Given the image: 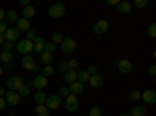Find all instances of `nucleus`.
<instances>
[{
  "label": "nucleus",
  "mask_w": 156,
  "mask_h": 116,
  "mask_svg": "<svg viewBox=\"0 0 156 116\" xmlns=\"http://www.w3.org/2000/svg\"><path fill=\"white\" fill-rule=\"evenodd\" d=\"M64 14H66V5H62V3H53L48 8V16L51 19H59Z\"/></svg>",
  "instance_id": "obj_1"
},
{
  "label": "nucleus",
  "mask_w": 156,
  "mask_h": 116,
  "mask_svg": "<svg viewBox=\"0 0 156 116\" xmlns=\"http://www.w3.org/2000/svg\"><path fill=\"white\" fill-rule=\"evenodd\" d=\"M78 97L76 96H73V94H69L67 97H66V100H64V107H66V110L69 111V113H73V111H76L78 110Z\"/></svg>",
  "instance_id": "obj_2"
},
{
  "label": "nucleus",
  "mask_w": 156,
  "mask_h": 116,
  "mask_svg": "<svg viewBox=\"0 0 156 116\" xmlns=\"http://www.w3.org/2000/svg\"><path fill=\"white\" fill-rule=\"evenodd\" d=\"M17 52L22 55H30L33 52V43L28 39H22L17 43Z\"/></svg>",
  "instance_id": "obj_3"
},
{
  "label": "nucleus",
  "mask_w": 156,
  "mask_h": 116,
  "mask_svg": "<svg viewBox=\"0 0 156 116\" xmlns=\"http://www.w3.org/2000/svg\"><path fill=\"white\" fill-rule=\"evenodd\" d=\"M3 99L6 102V105H9V107H16L20 102V96L17 94V91H9V89H8V93H5Z\"/></svg>",
  "instance_id": "obj_4"
},
{
  "label": "nucleus",
  "mask_w": 156,
  "mask_h": 116,
  "mask_svg": "<svg viewBox=\"0 0 156 116\" xmlns=\"http://www.w3.org/2000/svg\"><path fill=\"white\" fill-rule=\"evenodd\" d=\"M6 86L9 88V91H17L19 88L23 86V80L17 75H11L9 79L6 80Z\"/></svg>",
  "instance_id": "obj_5"
},
{
  "label": "nucleus",
  "mask_w": 156,
  "mask_h": 116,
  "mask_svg": "<svg viewBox=\"0 0 156 116\" xmlns=\"http://www.w3.org/2000/svg\"><path fill=\"white\" fill-rule=\"evenodd\" d=\"M117 63V69H119L123 75H128V74H131L133 72V64L129 60H119V61H115Z\"/></svg>",
  "instance_id": "obj_6"
},
{
  "label": "nucleus",
  "mask_w": 156,
  "mask_h": 116,
  "mask_svg": "<svg viewBox=\"0 0 156 116\" xmlns=\"http://www.w3.org/2000/svg\"><path fill=\"white\" fill-rule=\"evenodd\" d=\"M75 47H76V43H75L73 38H66V36H64V39L61 43V50H62V52L64 54H70V52L75 50Z\"/></svg>",
  "instance_id": "obj_7"
},
{
  "label": "nucleus",
  "mask_w": 156,
  "mask_h": 116,
  "mask_svg": "<svg viewBox=\"0 0 156 116\" xmlns=\"http://www.w3.org/2000/svg\"><path fill=\"white\" fill-rule=\"evenodd\" d=\"M109 30V22L105 21V19H101V21H97L94 24V27H92V32L95 35H103V33H106Z\"/></svg>",
  "instance_id": "obj_8"
},
{
  "label": "nucleus",
  "mask_w": 156,
  "mask_h": 116,
  "mask_svg": "<svg viewBox=\"0 0 156 116\" xmlns=\"http://www.w3.org/2000/svg\"><path fill=\"white\" fill-rule=\"evenodd\" d=\"M44 105H45V107H47L48 110H56V108H59V105H61V97H59L58 94L48 96Z\"/></svg>",
  "instance_id": "obj_9"
},
{
  "label": "nucleus",
  "mask_w": 156,
  "mask_h": 116,
  "mask_svg": "<svg viewBox=\"0 0 156 116\" xmlns=\"http://www.w3.org/2000/svg\"><path fill=\"white\" fill-rule=\"evenodd\" d=\"M3 36H5V41H9V43H12V41H16V39H19L20 38V32L14 27H8L6 28V32L3 33Z\"/></svg>",
  "instance_id": "obj_10"
},
{
  "label": "nucleus",
  "mask_w": 156,
  "mask_h": 116,
  "mask_svg": "<svg viewBox=\"0 0 156 116\" xmlns=\"http://www.w3.org/2000/svg\"><path fill=\"white\" fill-rule=\"evenodd\" d=\"M140 99L144 100L145 104H148V105H153L154 102H156V93L153 91V89H147V91L140 93Z\"/></svg>",
  "instance_id": "obj_11"
},
{
  "label": "nucleus",
  "mask_w": 156,
  "mask_h": 116,
  "mask_svg": "<svg viewBox=\"0 0 156 116\" xmlns=\"http://www.w3.org/2000/svg\"><path fill=\"white\" fill-rule=\"evenodd\" d=\"M44 44H45L44 38L36 36L34 41H33V52H34V54H42V52H44Z\"/></svg>",
  "instance_id": "obj_12"
},
{
  "label": "nucleus",
  "mask_w": 156,
  "mask_h": 116,
  "mask_svg": "<svg viewBox=\"0 0 156 116\" xmlns=\"http://www.w3.org/2000/svg\"><path fill=\"white\" fill-rule=\"evenodd\" d=\"M84 91V83H80V82H73L69 85V93L73 94V96H78Z\"/></svg>",
  "instance_id": "obj_13"
},
{
  "label": "nucleus",
  "mask_w": 156,
  "mask_h": 116,
  "mask_svg": "<svg viewBox=\"0 0 156 116\" xmlns=\"http://www.w3.org/2000/svg\"><path fill=\"white\" fill-rule=\"evenodd\" d=\"M33 85H34V88L39 89V91H42V89L47 86V77H44V75H36L34 80H33Z\"/></svg>",
  "instance_id": "obj_14"
},
{
  "label": "nucleus",
  "mask_w": 156,
  "mask_h": 116,
  "mask_svg": "<svg viewBox=\"0 0 156 116\" xmlns=\"http://www.w3.org/2000/svg\"><path fill=\"white\" fill-rule=\"evenodd\" d=\"M16 24H17V30L19 32H25V33H27L28 30H31L30 28V21H27V19H23V17H19L17 21H16Z\"/></svg>",
  "instance_id": "obj_15"
},
{
  "label": "nucleus",
  "mask_w": 156,
  "mask_h": 116,
  "mask_svg": "<svg viewBox=\"0 0 156 116\" xmlns=\"http://www.w3.org/2000/svg\"><path fill=\"white\" fill-rule=\"evenodd\" d=\"M103 77L100 74H95V75H90V79H89V83L92 88H101L103 86Z\"/></svg>",
  "instance_id": "obj_16"
},
{
  "label": "nucleus",
  "mask_w": 156,
  "mask_h": 116,
  "mask_svg": "<svg viewBox=\"0 0 156 116\" xmlns=\"http://www.w3.org/2000/svg\"><path fill=\"white\" fill-rule=\"evenodd\" d=\"M34 14H36V9H34L33 5H27V6L22 9V17L27 19V21H30L31 17H34Z\"/></svg>",
  "instance_id": "obj_17"
},
{
  "label": "nucleus",
  "mask_w": 156,
  "mask_h": 116,
  "mask_svg": "<svg viewBox=\"0 0 156 116\" xmlns=\"http://www.w3.org/2000/svg\"><path fill=\"white\" fill-rule=\"evenodd\" d=\"M22 66H23L25 69H28V71H33V68H34V60H33V57H31V55H23V57H22Z\"/></svg>",
  "instance_id": "obj_18"
},
{
  "label": "nucleus",
  "mask_w": 156,
  "mask_h": 116,
  "mask_svg": "<svg viewBox=\"0 0 156 116\" xmlns=\"http://www.w3.org/2000/svg\"><path fill=\"white\" fill-rule=\"evenodd\" d=\"M117 9H119V13H122V14H128V13H131V3H128V2H119Z\"/></svg>",
  "instance_id": "obj_19"
},
{
  "label": "nucleus",
  "mask_w": 156,
  "mask_h": 116,
  "mask_svg": "<svg viewBox=\"0 0 156 116\" xmlns=\"http://www.w3.org/2000/svg\"><path fill=\"white\" fill-rule=\"evenodd\" d=\"M129 114L131 116H145L147 114V108H145V105H136Z\"/></svg>",
  "instance_id": "obj_20"
},
{
  "label": "nucleus",
  "mask_w": 156,
  "mask_h": 116,
  "mask_svg": "<svg viewBox=\"0 0 156 116\" xmlns=\"http://www.w3.org/2000/svg\"><path fill=\"white\" fill-rule=\"evenodd\" d=\"M53 54H48V52H42L41 54V61L44 63V66H48V64L53 63Z\"/></svg>",
  "instance_id": "obj_21"
},
{
  "label": "nucleus",
  "mask_w": 156,
  "mask_h": 116,
  "mask_svg": "<svg viewBox=\"0 0 156 116\" xmlns=\"http://www.w3.org/2000/svg\"><path fill=\"white\" fill-rule=\"evenodd\" d=\"M89 79H90V75L87 74V71L76 72V82H80V83H86V82H89Z\"/></svg>",
  "instance_id": "obj_22"
},
{
  "label": "nucleus",
  "mask_w": 156,
  "mask_h": 116,
  "mask_svg": "<svg viewBox=\"0 0 156 116\" xmlns=\"http://www.w3.org/2000/svg\"><path fill=\"white\" fill-rule=\"evenodd\" d=\"M45 100H47V96L44 94V91H37L34 94V102H36L37 105H44Z\"/></svg>",
  "instance_id": "obj_23"
},
{
  "label": "nucleus",
  "mask_w": 156,
  "mask_h": 116,
  "mask_svg": "<svg viewBox=\"0 0 156 116\" xmlns=\"http://www.w3.org/2000/svg\"><path fill=\"white\" fill-rule=\"evenodd\" d=\"M64 80H66L67 83L76 82V71H67L66 74H64Z\"/></svg>",
  "instance_id": "obj_24"
},
{
  "label": "nucleus",
  "mask_w": 156,
  "mask_h": 116,
  "mask_svg": "<svg viewBox=\"0 0 156 116\" xmlns=\"http://www.w3.org/2000/svg\"><path fill=\"white\" fill-rule=\"evenodd\" d=\"M0 61H3L5 64H6V63H11V61H12V54L2 50V52H0Z\"/></svg>",
  "instance_id": "obj_25"
},
{
  "label": "nucleus",
  "mask_w": 156,
  "mask_h": 116,
  "mask_svg": "<svg viewBox=\"0 0 156 116\" xmlns=\"http://www.w3.org/2000/svg\"><path fill=\"white\" fill-rule=\"evenodd\" d=\"M36 114L37 116H50V110L45 105H37L36 107Z\"/></svg>",
  "instance_id": "obj_26"
},
{
  "label": "nucleus",
  "mask_w": 156,
  "mask_h": 116,
  "mask_svg": "<svg viewBox=\"0 0 156 116\" xmlns=\"http://www.w3.org/2000/svg\"><path fill=\"white\" fill-rule=\"evenodd\" d=\"M5 17L9 21V22H16L19 17H17V13L16 11H12V9H9V11H6L5 13Z\"/></svg>",
  "instance_id": "obj_27"
},
{
  "label": "nucleus",
  "mask_w": 156,
  "mask_h": 116,
  "mask_svg": "<svg viewBox=\"0 0 156 116\" xmlns=\"http://www.w3.org/2000/svg\"><path fill=\"white\" fill-rule=\"evenodd\" d=\"M53 74H55V68L51 66V64L42 68V75H44V77H50V75H53Z\"/></svg>",
  "instance_id": "obj_28"
},
{
  "label": "nucleus",
  "mask_w": 156,
  "mask_h": 116,
  "mask_svg": "<svg viewBox=\"0 0 156 116\" xmlns=\"http://www.w3.org/2000/svg\"><path fill=\"white\" fill-rule=\"evenodd\" d=\"M62 39H64V35H62V33H53V35H51V43H53L55 46H56L58 43L61 44Z\"/></svg>",
  "instance_id": "obj_29"
},
{
  "label": "nucleus",
  "mask_w": 156,
  "mask_h": 116,
  "mask_svg": "<svg viewBox=\"0 0 156 116\" xmlns=\"http://www.w3.org/2000/svg\"><path fill=\"white\" fill-rule=\"evenodd\" d=\"M55 49H56V46L51 43V41H47L45 44H44V52H48V54H53L55 52Z\"/></svg>",
  "instance_id": "obj_30"
},
{
  "label": "nucleus",
  "mask_w": 156,
  "mask_h": 116,
  "mask_svg": "<svg viewBox=\"0 0 156 116\" xmlns=\"http://www.w3.org/2000/svg\"><path fill=\"white\" fill-rule=\"evenodd\" d=\"M17 94H19L20 97H27V96H30V88L23 85L22 88H19V89H17Z\"/></svg>",
  "instance_id": "obj_31"
},
{
  "label": "nucleus",
  "mask_w": 156,
  "mask_h": 116,
  "mask_svg": "<svg viewBox=\"0 0 156 116\" xmlns=\"http://www.w3.org/2000/svg\"><path fill=\"white\" fill-rule=\"evenodd\" d=\"M87 116H101V110H100V107H92L89 110V113H87Z\"/></svg>",
  "instance_id": "obj_32"
},
{
  "label": "nucleus",
  "mask_w": 156,
  "mask_h": 116,
  "mask_svg": "<svg viewBox=\"0 0 156 116\" xmlns=\"http://www.w3.org/2000/svg\"><path fill=\"white\" fill-rule=\"evenodd\" d=\"M148 6V0H134V8H145Z\"/></svg>",
  "instance_id": "obj_33"
},
{
  "label": "nucleus",
  "mask_w": 156,
  "mask_h": 116,
  "mask_svg": "<svg viewBox=\"0 0 156 116\" xmlns=\"http://www.w3.org/2000/svg\"><path fill=\"white\" fill-rule=\"evenodd\" d=\"M78 64H80V63H78L76 60H73V58H72V60H69V61H67V68H69V71H75V69L78 68Z\"/></svg>",
  "instance_id": "obj_34"
},
{
  "label": "nucleus",
  "mask_w": 156,
  "mask_h": 116,
  "mask_svg": "<svg viewBox=\"0 0 156 116\" xmlns=\"http://www.w3.org/2000/svg\"><path fill=\"white\" fill-rule=\"evenodd\" d=\"M69 94H70V93H69V88H67V86H61V88H59V94H58L59 97H64V99H66Z\"/></svg>",
  "instance_id": "obj_35"
},
{
  "label": "nucleus",
  "mask_w": 156,
  "mask_h": 116,
  "mask_svg": "<svg viewBox=\"0 0 156 116\" xmlns=\"http://www.w3.org/2000/svg\"><path fill=\"white\" fill-rule=\"evenodd\" d=\"M147 35H148L150 38H154V36H156V24H151L150 27L147 28Z\"/></svg>",
  "instance_id": "obj_36"
},
{
  "label": "nucleus",
  "mask_w": 156,
  "mask_h": 116,
  "mask_svg": "<svg viewBox=\"0 0 156 116\" xmlns=\"http://www.w3.org/2000/svg\"><path fill=\"white\" fill-rule=\"evenodd\" d=\"M58 71H59L61 74H66V72L69 71V68H67V61H61V63H59V66H58Z\"/></svg>",
  "instance_id": "obj_37"
},
{
  "label": "nucleus",
  "mask_w": 156,
  "mask_h": 116,
  "mask_svg": "<svg viewBox=\"0 0 156 116\" xmlns=\"http://www.w3.org/2000/svg\"><path fill=\"white\" fill-rule=\"evenodd\" d=\"M129 99H131V100H139L140 99V93L136 91V89H133V91L129 93Z\"/></svg>",
  "instance_id": "obj_38"
},
{
  "label": "nucleus",
  "mask_w": 156,
  "mask_h": 116,
  "mask_svg": "<svg viewBox=\"0 0 156 116\" xmlns=\"http://www.w3.org/2000/svg\"><path fill=\"white\" fill-rule=\"evenodd\" d=\"M87 74H89V75H95V74H98V71H97V66H95V64H90V66L87 68Z\"/></svg>",
  "instance_id": "obj_39"
},
{
  "label": "nucleus",
  "mask_w": 156,
  "mask_h": 116,
  "mask_svg": "<svg viewBox=\"0 0 156 116\" xmlns=\"http://www.w3.org/2000/svg\"><path fill=\"white\" fill-rule=\"evenodd\" d=\"M34 38H36V33H34V30H28L27 32V38H25V39H28V41H34Z\"/></svg>",
  "instance_id": "obj_40"
},
{
  "label": "nucleus",
  "mask_w": 156,
  "mask_h": 116,
  "mask_svg": "<svg viewBox=\"0 0 156 116\" xmlns=\"http://www.w3.org/2000/svg\"><path fill=\"white\" fill-rule=\"evenodd\" d=\"M2 47H3V50H5V52H11V49H12V44H11L9 41H5V43L2 44Z\"/></svg>",
  "instance_id": "obj_41"
},
{
  "label": "nucleus",
  "mask_w": 156,
  "mask_h": 116,
  "mask_svg": "<svg viewBox=\"0 0 156 116\" xmlns=\"http://www.w3.org/2000/svg\"><path fill=\"white\" fill-rule=\"evenodd\" d=\"M6 28H8L6 22H5V21H0V35H3V33L6 32Z\"/></svg>",
  "instance_id": "obj_42"
},
{
  "label": "nucleus",
  "mask_w": 156,
  "mask_h": 116,
  "mask_svg": "<svg viewBox=\"0 0 156 116\" xmlns=\"http://www.w3.org/2000/svg\"><path fill=\"white\" fill-rule=\"evenodd\" d=\"M106 5L108 6H117L119 5V0H106Z\"/></svg>",
  "instance_id": "obj_43"
},
{
  "label": "nucleus",
  "mask_w": 156,
  "mask_h": 116,
  "mask_svg": "<svg viewBox=\"0 0 156 116\" xmlns=\"http://www.w3.org/2000/svg\"><path fill=\"white\" fill-rule=\"evenodd\" d=\"M5 108H6V102H5V99H3V97H0V111L5 110Z\"/></svg>",
  "instance_id": "obj_44"
},
{
  "label": "nucleus",
  "mask_w": 156,
  "mask_h": 116,
  "mask_svg": "<svg viewBox=\"0 0 156 116\" xmlns=\"http://www.w3.org/2000/svg\"><path fill=\"white\" fill-rule=\"evenodd\" d=\"M148 74H150V75H153V77L156 75V66H154V64H151V66H150V69H148Z\"/></svg>",
  "instance_id": "obj_45"
},
{
  "label": "nucleus",
  "mask_w": 156,
  "mask_h": 116,
  "mask_svg": "<svg viewBox=\"0 0 156 116\" xmlns=\"http://www.w3.org/2000/svg\"><path fill=\"white\" fill-rule=\"evenodd\" d=\"M19 5L25 8V6H27V5H30V2H28V0H19Z\"/></svg>",
  "instance_id": "obj_46"
},
{
  "label": "nucleus",
  "mask_w": 156,
  "mask_h": 116,
  "mask_svg": "<svg viewBox=\"0 0 156 116\" xmlns=\"http://www.w3.org/2000/svg\"><path fill=\"white\" fill-rule=\"evenodd\" d=\"M3 17H5V11H3L2 8H0V21H2Z\"/></svg>",
  "instance_id": "obj_47"
},
{
  "label": "nucleus",
  "mask_w": 156,
  "mask_h": 116,
  "mask_svg": "<svg viewBox=\"0 0 156 116\" xmlns=\"http://www.w3.org/2000/svg\"><path fill=\"white\" fill-rule=\"evenodd\" d=\"M3 43H5V36H3V35H0V46H2Z\"/></svg>",
  "instance_id": "obj_48"
},
{
  "label": "nucleus",
  "mask_w": 156,
  "mask_h": 116,
  "mask_svg": "<svg viewBox=\"0 0 156 116\" xmlns=\"http://www.w3.org/2000/svg\"><path fill=\"white\" fill-rule=\"evenodd\" d=\"M39 69H41V66H39V64H34V68H33V71L36 72V71H39Z\"/></svg>",
  "instance_id": "obj_49"
},
{
  "label": "nucleus",
  "mask_w": 156,
  "mask_h": 116,
  "mask_svg": "<svg viewBox=\"0 0 156 116\" xmlns=\"http://www.w3.org/2000/svg\"><path fill=\"white\" fill-rule=\"evenodd\" d=\"M3 96H5V89L0 88V97H3Z\"/></svg>",
  "instance_id": "obj_50"
},
{
  "label": "nucleus",
  "mask_w": 156,
  "mask_h": 116,
  "mask_svg": "<svg viewBox=\"0 0 156 116\" xmlns=\"http://www.w3.org/2000/svg\"><path fill=\"white\" fill-rule=\"evenodd\" d=\"M2 74H3V68H2V66H0V75H2Z\"/></svg>",
  "instance_id": "obj_51"
},
{
  "label": "nucleus",
  "mask_w": 156,
  "mask_h": 116,
  "mask_svg": "<svg viewBox=\"0 0 156 116\" xmlns=\"http://www.w3.org/2000/svg\"><path fill=\"white\" fill-rule=\"evenodd\" d=\"M120 116H131V114H129V113H123V114H120Z\"/></svg>",
  "instance_id": "obj_52"
}]
</instances>
